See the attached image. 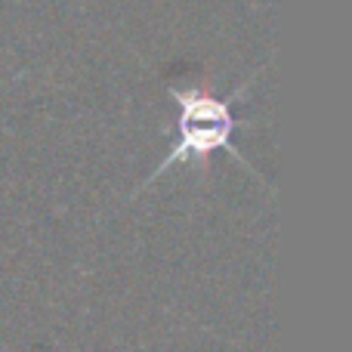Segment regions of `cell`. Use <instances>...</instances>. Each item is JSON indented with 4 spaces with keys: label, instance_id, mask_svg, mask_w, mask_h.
Segmentation results:
<instances>
[{
    "label": "cell",
    "instance_id": "obj_1",
    "mask_svg": "<svg viewBox=\"0 0 352 352\" xmlns=\"http://www.w3.org/2000/svg\"><path fill=\"white\" fill-rule=\"evenodd\" d=\"M244 87L229 99L213 96L204 87H170V99L176 105V121L170 133V148L167 155L155 164V170L148 173V179L142 182V188L152 186L158 176H164L176 164H188V161H210V155L229 152L238 164H244L248 170L254 167L241 158L235 146H232V133L238 127V118L232 115V105L241 99Z\"/></svg>",
    "mask_w": 352,
    "mask_h": 352
}]
</instances>
